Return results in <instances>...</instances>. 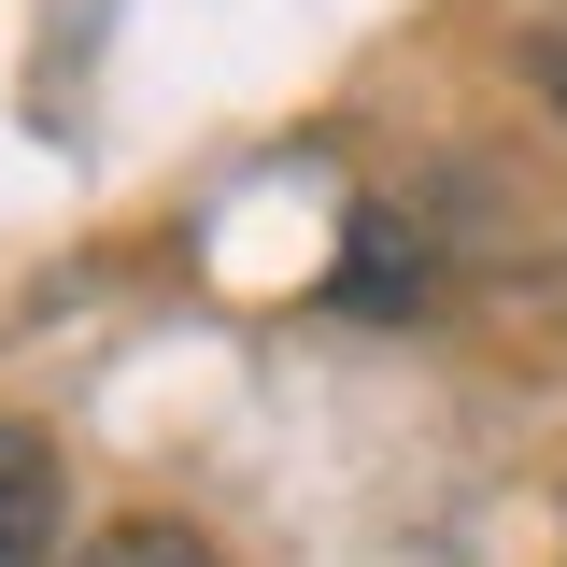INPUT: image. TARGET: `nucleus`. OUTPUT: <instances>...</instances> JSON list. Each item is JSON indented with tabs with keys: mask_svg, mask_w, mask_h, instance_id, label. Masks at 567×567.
Returning <instances> with one entry per match:
<instances>
[{
	"mask_svg": "<svg viewBox=\"0 0 567 567\" xmlns=\"http://www.w3.org/2000/svg\"><path fill=\"white\" fill-rule=\"evenodd\" d=\"M58 440H29V425H0V567H43L58 554Z\"/></svg>",
	"mask_w": 567,
	"mask_h": 567,
	"instance_id": "obj_1",
	"label": "nucleus"
},
{
	"mask_svg": "<svg viewBox=\"0 0 567 567\" xmlns=\"http://www.w3.org/2000/svg\"><path fill=\"white\" fill-rule=\"evenodd\" d=\"M511 71H525V100H539V114L567 128V14H539V29L511 43Z\"/></svg>",
	"mask_w": 567,
	"mask_h": 567,
	"instance_id": "obj_3",
	"label": "nucleus"
},
{
	"mask_svg": "<svg viewBox=\"0 0 567 567\" xmlns=\"http://www.w3.org/2000/svg\"><path fill=\"white\" fill-rule=\"evenodd\" d=\"M71 567H227V554H213L185 511H114V525H85V554H71Z\"/></svg>",
	"mask_w": 567,
	"mask_h": 567,
	"instance_id": "obj_2",
	"label": "nucleus"
}]
</instances>
